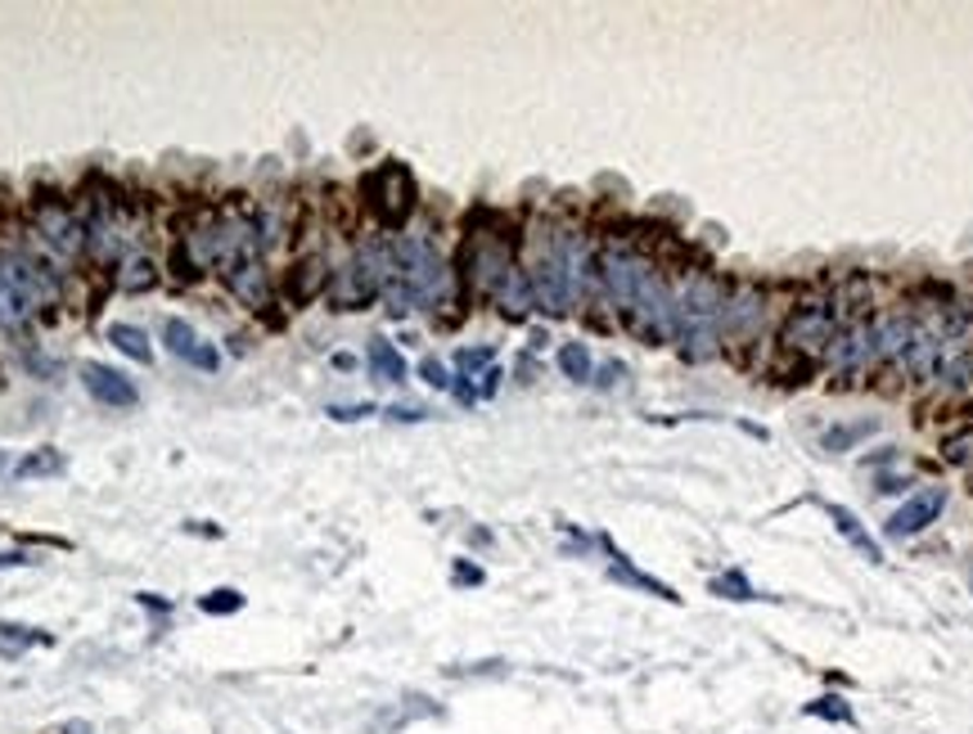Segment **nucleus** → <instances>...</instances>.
<instances>
[{"label":"nucleus","mask_w":973,"mask_h":734,"mask_svg":"<svg viewBox=\"0 0 973 734\" xmlns=\"http://www.w3.org/2000/svg\"><path fill=\"white\" fill-rule=\"evenodd\" d=\"M388 307L406 316L415 307H442L451 298V270L442 253L424 235H397L392 239V270L383 284Z\"/></svg>","instance_id":"1"},{"label":"nucleus","mask_w":973,"mask_h":734,"mask_svg":"<svg viewBox=\"0 0 973 734\" xmlns=\"http://www.w3.org/2000/svg\"><path fill=\"white\" fill-rule=\"evenodd\" d=\"M721 312H725V289L712 275L694 270L677 293V339L685 360H708L717 356L721 343Z\"/></svg>","instance_id":"2"},{"label":"nucleus","mask_w":973,"mask_h":734,"mask_svg":"<svg viewBox=\"0 0 973 734\" xmlns=\"http://www.w3.org/2000/svg\"><path fill=\"white\" fill-rule=\"evenodd\" d=\"M388 270H392V239H375V243H361L356 257L329 280V302L339 312H361L383 293L388 284Z\"/></svg>","instance_id":"3"},{"label":"nucleus","mask_w":973,"mask_h":734,"mask_svg":"<svg viewBox=\"0 0 973 734\" xmlns=\"http://www.w3.org/2000/svg\"><path fill=\"white\" fill-rule=\"evenodd\" d=\"M0 280L10 284V293L27 307V316H33L37 307H50V302L59 298V280H54V270L46 266V262H37L33 253H23V249H10V253H0Z\"/></svg>","instance_id":"4"},{"label":"nucleus","mask_w":973,"mask_h":734,"mask_svg":"<svg viewBox=\"0 0 973 734\" xmlns=\"http://www.w3.org/2000/svg\"><path fill=\"white\" fill-rule=\"evenodd\" d=\"M365 199L383 226H402L415 212V176L402 163H383L379 172L365 176Z\"/></svg>","instance_id":"5"},{"label":"nucleus","mask_w":973,"mask_h":734,"mask_svg":"<svg viewBox=\"0 0 973 734\" xmlns=\"http://www.w3.org/2000/svg\"><path fill=\"white\" fill-rule=\"evenodd\" d=\"M654 262L649 257H641L635 249H608L604 257H599V280H604V293L618 302L622 312H631L635 307V298H641L645 289H649V280H654Z\"/></svg>","instance_id":"6"},{"label":"nucleus","mask_w":973,"mask_h":734,"mask_svg":"<svg viewBox=\"0 0 973 734\" xmlns=\"http://www.w3.org/2000/svg\"><path fill=\"white\" fill-rule=\"evenodd\" d=\"M834 333H838V320H834V312L825 307V302H803V307L788 316V325H784V333H780V343H784L788 352H798V356L816 360V356H830Z\"/></svg>","instance_id":"7"},{"label":"nucleus","mask_w":973,"mask_h":734,"mask_svg":"<svg viewBox=\"0 0 973 734\" xmlns=\"http://www.w3.org/2000/svg\"><path fill=\"white\" fill-rule=\"evenodd\" d=\"M33 226H37V235H41V243L50 249V257H59V262H68V257H77V253L86 249V222L73 217L64 203H50V199L37 203Z\"/></svg>","instance_id":"8"},{"label":"nucleus","mask_w":973,"mask_h":734,"mask_svg":"<svg viewBox=\"0 0 973 734\" xmlns=\"http://www.w3.org/2000/svg\"><path fill=\"white\" fill-rule=\"evenodd\" d=\"M870 360H874V325L870 320L843 325L830 343V365L838 375H865Z\"/></svg>","instance_id":"9"},{"label":"nucleus","mask_w":973,"mask_h":734,"mask_svg":"<svg viewBox=\"0 0 973 734\" xmlns=\"http://www.w3.org/2000/svg\"><path fill=\"white\" fill-rule=\"evenodd\" d=\"M465 266H469V284L482 289V293H496L501 280L514 270V257L501 239H473L469 253H465Z\"/></svg>","instance_id":"10"},{"label":"nucleus","mask_w":973,"mask_h":734,"mask_svg":"<svg viewBox=\"0 0 973 734\" xmlns=\"http://www.w3.org/2000/svg\"><path fill=\"white\" fill-rule=\"evenodd\" d=\"M942 505H947V486H924V492H915L910 496L893 518H888V536H915V532H924L928 523H937V514H942Z\"/></svg>","instance_id":"11"},{"label":"nucleus","mask_w":973,"mask_h":734,"mask_svg":"<svg viewBox=\"0 0 973 734\" xmlns=\"http://www.w3.org/2000/svg\"><path fill=\"white\" fill-rule=\"evenodd\" d=\"M163 343H167L172 356H180L186 365H194V370H207V375H212V370L222 365L217 347L203 343L199 333H194V325H186V320H167V325H163Z\"/></svg>","instance_id":"12"},{"label":"nucleus","mask_w":973,"mask_h":734,"mask_svg":"<svg viewBox=\"0 0 973 734\" xmlns=\"http://www.w3.org/2000/svg\"><path fill=\"white\" fill-rule=\"evenodd\" d=\"M81 379H86V392L96 396V402L117 406V410L136 406V388H131V379H122L117 370H109V365H86Z\"/></svg>","instance_id":"13"},{"label":"nucleus","mask_w":973,"mask_h":734,"mask_svg":"<svg viewBox=\"0 0 973 734\" xmlns=\"http://www.w3.org/2000/svg\"><path fill=\"white\" fill-rule=\"evenodd\" d=\"M721 320H725V333H753L757 325H762V293H757L753 284H744V289H735L725 298V312H721Z\"/></svg>","instance_id":"14"},{"label":"nucleus","mask_w":973,"mask_h":734,"mask_svg":"<svg viewBox=\"0 0 973 734\" xmlns=\"http://www.w3.org/2000/svg\"><path fill=\"white\" fill-rule=\"evenodd\" d=\"M492 298H496V307H501L505 316H514V320H523V316L536 307V298H532V280H528V275H523L519 266H514V270L505 275L501 289H496Z\"/></svg>","instance_id":"15"},{"label":"nucleus","mask_w":973,"mask_h":734,"mask_svg":"<svg viewBox=\"0 0 973 734\" xmlns=\"http://www.w3.org/2000/svg\"><path fill=\"white\" fill-rule=\"evenodd\" d=\"M285 289H289V298H293V302H312V298H316L320 289H329L325 262H320V257H307V262H298V266L289 270Z\"/></svg>","instance_id":"16"},{"label":"nucleus","mask_w":973,"mask_h":734,"mask_svg":"<svg viewBox=\"0 0 973 734\" xmlns=\"http://www.w3.org/2000/svg\"><path fill=\"white\" fill-rule=\"evenodd\" d=\"M226 284H230V293H235V298L249 302V307H262V302L270 298V280H266L262 262L243 266V270H230V275H226Z\"/></svg>","instance_id":"17"},{"label":"nucleus","mask_w":973,"mask_h":734,"mask_svg":"<svg viewBox=\"0 0 973 734\" xmlns=\"http://www.w3.org/2000/svg\"><path fill=\"white\" fill-rule=\"evenodd\" d=\"M370 375L379 383H406V360H402V352L392 347L388 339H375L370 343Z\"/></svg>","instance_id":"18"},{"label":"nucleus","mask_w":973,"mask_h":734,"mask_svg":"<svg viewBox=\"0 0 973 734\" xmlns=\"http://www.w3.org/2000/svg\"><path fill=\"white\" fill-rule=\"evenodd\" d=\"M830 518H834V528H838V532H843V536H847L851 545H857V549H861V555H870L874 564H879V559H884V555H879V545L870 541V532L861 528V518H857V514H851L847 505H830Z\"/></svg>","instance_id":"19"},{"label":"nucleus","mask_w":973,"mask_h":734,"mask_svg":"<svg viewBox=\"0 0 973 734\" xmlns=\"http://www.w3.org/2000/svg\"><path fill=\"white\" fill-rule=\"evenodd\" d=\"M109 343H113L117 352H127L131 360H140V365L154 360V347H149L144 329H136V325H113V329H109Z\"/></svg>","instance_id":"20"},{"label":"nucleus","mask_w":973,"mask_h":734,"mask_svg":"<svg viewBox=\"0 0 973 734\" xmlns=\"http://www.w3.org/2000/svg\"><path fill=\"white\" fill-rule=\"evenodd\" d=\"M154 284H159V270H154V262H149L144 253L122 262V289H127V293H149Z\"/></svg>","instance_id":"21"},{"label":"nucleus","mask_w":973,"mask_h":734,"mask_svg":"<svg viewBox=\"0 0 973 734\" xmlns=\"http://www.w3.org/2000/svg\"><path fill=\"white\" fill-rule=\"evenodd\" d=\"M874 433V419H861V423H838V428H830L825 433V451H847V446H857L861 438H870Z\"/></svg>","instance_id":"22"},{"label":"nucleus","mask_w":973,"mask_h":734,"mask_svg":"<svg viewBox=\"0 0 973 734\" xmlns=\"http://www.w3.org/2000/svg\"><path fill=\"white\" fill-rule=\"evenodd\" d=\"M455 365H460V379H482L496 365V347H465Z\"/></svg>","instance_id":"23"},{"label":"nucleus","mask_w":973,"mask_h":734,"mask_svg":"<svg viewBox=\"0 0 973 734\" xmlns=\"http://www.w3.org/2000/svg\"><path fill=\"white\" fill-rule=\"evenodd\" d=\"M559 370H564L568 379H577V383L591 379V352H586L582 343H564V347H559Z\"/></svg>","instance_id":"24"},{"label":"nucleus","mask_w":973,"mask_h":734,"mask_svg":"<svg viewBox=\"0 0 973 734\" xmlns=\"http://www.w3.org/2000/svg\"><path fill=\"white\" fill-rule=\"evenodd\" d=\"M59 469H64V455L41 446L37 455H27V460L18 465V478H46V473H59Z\"/></svg>","instance_id":"25"},{"label":"nucleus","mask_w":973,"mask_h":734,"mask_svg":"<svg viewBox=\"0 0 973 734\" xmlns=\"http://www.w3.org/2000/svg\"><path fill=\"white\" fill-rule=\"evenodd\" d=\"M942 460L956 465V469H969L973 465V428H964V433H956V438L942 442Z\"/></svg>","instance_id":"26"},{"label":"nucleus","mask_w":973,"mask_h":734,"mask_svg":"<svg viewBox=\"0 0 973 734\" xmlns=\"http://www.w3.org/2000/svg\"><path fill=\"white\" fill-rule=\"evenodd\" d=\"M27 325V307L10 293V284L0 280V329H23Z\"/></svg>","instance_id":"27"},{"label":"nucleus","mask_w":973,"mask_h":734,"mask_svg":"<svg viewBox=\"0 0 973 734\" xmlns=\"http://www.w3.org/2000/svg\"><path fill=\"white\" fill-rule=\"evenodd\" d=\"M239 604H243V595H235V591H212V595L199 599L203 613H217V618H222V613H235Z\"/></svg>","instance_id":"28"},{"label":"nucleus","mask_w":973,"mask_h":734,"mask_svg":"<svg viewBox=\"0 0 973 734\" xmlns=\"http://www.w3.org/2000/svg\"><path fill=\"white\" fill-rule=\"evenodd\" d=\"M712 591H730V599H753V591H748V581L740 577V572H730V577H721V581H712Z\"/></svg>","instance_id":"29"},{"label":"nucleus","mask_w":973,"mask_h":734,"mask_svg":"<svg viewBox=\"0 0 973 734\" xmlns=\"http://www.w3.org/2000/svg\"><path fill=\"white\" fill-rule=\"evenodd\" d=\"M419 375H424V383H429V388H451V379H446V370H442V360H433V356L419 365Z\"/></svg>","instance_id":"30"},{"label":"nucleus","mask_w":973,"mask_h":734,"mask_svg":"<svg viewBox=\"0 0 973 734\" xmlns=\"http://www.w3.org/2000/svg\"><path fill=\"white\" fill-rule=\"evenodd\" d=\"M455 577H460V581H482V572H478V568H455Z\"/></svg>","instance_id":"31"},{"label":"nucleus","mask_w":973,"mask_h":734,"mask_svg":"<svg viewBox=\"0 0 973 734\" xmlns=\"http://www.w3.org/2000/svg\"><path fill=\"white\" fill-rule=\"evenodd\" d=\"M0 469H5V455H0Z\"/></svg>","instance_id":"32"}]
</instances>
